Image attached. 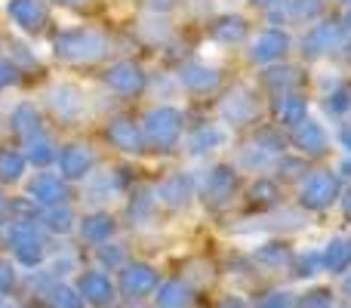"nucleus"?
Returning a JSON list of instances; mask_svg holds the SVG:
<instances>
[{
  "instance_id": "nucleus-1",
  "label": "nucleus",
  "mask_w": 351,
  "mask_h": 308,
  "mask_svg": "<svg viewBox=\"0 0 351 308\" xmlns=\"http://www.w3.org/2000/svg\"><path fill=\"white\" fill-rule=\"evenodd\" d=\"M53 53L71 65H90L108 53V37L93 28H68L53 37Z\"/></svg>"
},
{
  "instance_id": "nucleus-2",
  "label": "nucleus",
  "mask_w": 351,
  "mask_h": 308,
  "mask_svg": "<svg viewBox=\"0 0 351 308\" xmlns=\"http://www.w3.org/2000/svg\"><path fill=\"white\" fill-rule=\"evenodd\" d=\"M185 117L179 108L170 105H158L142 117V136H145V145L158 148V152H173L182 139V127H185Z\"/></svg>"
},
{
  "instance_id": "nucleus-3",
  "label": "nucleus",
  "mask_w": 351,
  "mask_h": 308,
  "mask_svg": "<svg viewBox=\"0 0 351 308\" xmlns=\"http://www.w3.org/2000/svg\"><path fill=\"white\" fill-rule=\"evenodd\" d=\"M346 40V25L339 19H324L321 25H311L302 37V53L305 59H321V56L333 53Z\"/></svg>"
},
{
  "instance_id": "nucleus-4",
  "label": "nucleus",
  "mask_w": 351,
  "mask_h": 308,
  "mask_svg": "<svg viewBox=\"0 0 351 308\" xmlns=\"http://www.w3.org/2000/svg\"><path fill=\"white\" fill-rule=\"evenodd\" d=\"M56 167H59L65 182L86 179V176L96 169V152H93L90 145H84V142H71V145H65L56 154Z\"/></svg>"
},
{
  "instance_id": "nucleus-5",
  "label": "nucleus",
  "mask_w": 351,
  "mask_h": 308,
  "mask_svg": "<svg viewBox=\"0 0 351 308\" xmlns=\"http://www.w3.org/2000/svg\"><path fill=\"white\" fill-rule=\"evenodd\" d=\"M6 16L25 34H40L49 25V10L43 0H10L6 3Z\"/></svg>"
},
{
  "instance_id": "nucleus-6",
  "label": "nucleus",
  "mask_w": 351,
  "mask_h": 308,
  "mask_svg": "<svg viewBox=\"0 0 351 308\" xmlns=\"http://www.w3.org/2000/svg\"><path fill=\"white\" fill-rule=\"evenodd\" d=\"M105 84H108V90L121 93V96H139L148 86V74L142 71V65L123 59V62H114V65L105 71Z\"/></svg>"
},
{
  "instance_id": "nucleus-7",
  "label": "nucleus",
  "mask_w": 351,
  "mask_h": 308,
  "mask_svg": "<svg viewBox=\"0 0 351 308\" xmlns=\"http://www.w3.org/2000/svg\"><path fill=\"white\" fill-rule=\"evenodd\" d=\"M336 198H339V176L327 173V169L311 173L302 182V206H308V210H324Z\"/></svg>"
},
{
  "instance_id": "nucleus-8",
  "label": "nucleus",
  "mask_w": 351,
  "mask_h": 308,
  "mask_svg": "<svg viewBox=\"0 0 351 308\" xmlns=\"http://www.w3.org/2000/svg\"><path fill=\"white\" fill-rule=\"evenodd\" d=\"M222 117L231 127H247L259 117V99L250 86H237L228 99L222 102Z\"/></svg>"
},
{
  "instance_id": "nucleus-9",
  "label": "nucleus",
  "mask_w": 351,
  "mask_h": 308,
  "mask_svg": "<svg viewBox=\"0 0 351 308\" xmlns=\"http://www.w3.org/2000/svg\"><path fill=\"white\" fill-rule=\"evenodd\" d=\"M47 105H49V111H53L56 117H62V121H77V117L84 115V108H86V96H84L80 86L59 84V86H53V90L47 93Z\"/></svg>"
},
{
  "instance_id": "nucleus-10",
  "label": "nucleus",
  "mask_w": 351,
  "mask_h": 308,
  "mask_svg": "<svg viewBox=\"0 0 351 308\" xmlns=\"http://www.w3.org/2000/svg\"><path fill=\"white\" fill-rule=\"evenodd\" d=\"M287 49H290V37H287V31L268 28L253 40V47H250V59H253L256 65H274V62H280L287 56Z\"/></svg>"
},
{
  "instance_id": "nucleus-11",
  "label": "nucleus",
  "mask_w": 351,
  "mask_h": 308,
  "mask_svg": "<svg viewBox=\"0 0 351 308\" xmlns=\"http://www.w3.org/2000/svg\"><path fill=\"white\" fill-rule=\"evenodd\" d=\"M108 142L123 154H142L145 152V136H142V127L130 117H114L108 123Z\"/></svg>"
},
{
  "instance_id": "nucleus-12",
  "label": "nucleus",
  "mask_w": 351,
  "mask_h": 308,
  "mask_svg": "<svg viewBox=\"0 0 351 308\" xmlns=\"http://www.w3.org/2000/svg\"><path fill=\"white\" fill-rule=\"evenodd\" d=\"M280 152H284V136L274 133V130H262V133L243 148V167L262 169L271 157H278Z\"/></svg>"
},
{
  "instance_id": "nucleus-13",
  "label": "nucleus",
  "mask_w": 351,
  "mask_h": 308,
  "mask_svg": "<svg viewBox=\"0 0 351 308\" xmlns=\"http://www.w3.org/2000/svg\"><path fill=\"white\" fill-rule=\"evenodd\" d=\"M290 142H293V145H296L305 157H321V154H327V148H330L327 130H324L317 121H308V117H305L302 123H296V127H293Z\"/></svg>"
},
{
  "instance_id": "nucleus-14",
  "label": "nucleus",
  "mask_w": 351,
  "mask_h": 308,
  "mask_svg": "<svg viewBox=\"0 0 351 308\" xmlns=\"http://www.w3.org/2000/svg\"><path fill=\"white\" fill-rule=\"evenodd\" d=\"M179 84L188 93H210L219 86V71L206 62H185L179 68Z\"/></svg>"
},
{
  "instance_id": "nucleus-15",
  "label": "nucleus",
  "mask_w": 351,
  "mask_h": 308,
  "mask_svg": "<svg viewBox=\"0 0 351 308\" xmlns=\"http://www.w3.org/2000/svg\"><path fill=\"white\" fill-rule=\"evenodd\" d=\"M210 37L216 43H222V47H234V43H241L243 37H247L250 25L243 16H234V12H225V16H216L210 22Z\"/></svg>"
},
{
  "instance_id": "nucleus-16",
  "label": "nucleus",
  "mask_w": 351,
  "mask_h": 308,
  "mask_svg": "<svg viewBox=\"0 0 351 308\" xmlns=\"http://www.w3.org/2000/svg\"><path fill=\"white\" fill-rule=\"evenodd\" d=\"M271 111H274V117H278L280 127L293 130L296 123H302L305 117H308V102H305L299 93H293V90H290V93H278V99H274Z\"/></svg>"
},
{
  "instance_id": "nucleus-17",
  "label": "nucleus",
  "mask_w": 351,
  "mask_h": 308,
  "mask_svg": "<svg viewBox=\"0 0 351 308\" xmlns=\"http://www.w3.org/2000/svg\"><path fill=\"white\" fill-rule=\"evenodd\" d=\"M31 200L34 204H49V206H56V204H62V200H68V185H65V179L62 176H53V173H40V176H34L31 179Z\"/></svg>"
},
{
  "instance_id": "nucleus-18",
  "label": "nucleus",
  "mask_w": 351,
  "mask_h": 308,
  "mask_svg": "<svg viewBox=\"0 0 351 308\" xmlns=\"http://www.w3.org/2000/svg\"><path fill=\"white\" fill-rule=\"evenodd\" d=\"M237 188V169L231 163H213L206 169V200H225Z\"/></svg>"
},
{
  "instance_id": "nucleus-19",
  "label": "nucleus",
  "mask_w": 351,
  "mask_h": 308,
  "mask_svg": "<svg viewBox=\"0 0 351 308\" xmlns=\"http://www.w3.org/2000/svg\"><path fill=\"white\" fill-rule=\"evenodd\" d=\"M10 123H12V133H19L22 139H34V136L43 133V127H40L43 117H40V111H37V105H31V102L16 105L10 115Z\"/></svg>"
},
{
  "instance_id": "nucleus-20",
  "label": "nucleus",
  "mask_w": 351,
  "mask_h": 308,
  "mask_svg": "<svg viewBox=\"0 0 351 308\" xmlns=\"http://www.w3.org/2000/svg\"><path fill=\"white\" fill-rule=\"evenodd\" d=\"M225 139H228L225 127H219V123H204V127H197L191 133V139H188V152H191L194 157L206 154V152H213V148L225 145Z\"/></svg>"
},
{
  "instance_id": "nucleus-21",
  "label": "nucleus",
  "mask_w": 351,
  "mask_h": 308,
  "mask_svg": "<svg viewBox=\"0 0 351 308\" xmlns=\"http://www.w3.org/2000/svg\"><path fill=\"white\" fill-rule=\"evenodd\" d=\"M158 194H160V200H164L167 206H185L188 200H191V179H188L185 173L167 176V179L160 182Z\"/></svg>"
},
{
  "instance_id": "nucleus-22",
  "label": "nucleus",
  "mask_w": 351,
  "mask_h": 308,
  "mask_svg": "<svg viewBox=\"0 0 351 308\" xmlns=\"http://www.w3.org/2000/svg\"><path fill=\"white\" fill-rule=\"evenodd\" d=\"M56 142L49 136H34V139H25V161L34 163V167H49L56 163Z\"/></svg>"
},
{
  "instance_id": "nucleus-23",
  "label": "nucleus",
  "mask_w": 351,
  "mask_h": 308,
  "mask_svg": "<svg viewBox=\"0 0 351 308\" xmlns=\"http://www.w3.org/2000/svg\"><path fill=\"white\" fill-rule=\"evenodd\" d=\"M25 169H28L25 152H19V148H0V182H3V185L19 182Z\"/></svg>"
},
{
  "instance_id": "nucleus-24",
  "label": "nucleus",
  "mask_w": 351,
  "mask_h": 308,
  "mask_svg": "<svg viewBox=\"0 0 351 308\" xmlns=\"http://www.w3.org/2000/svg\"><path fill=\"white\" fill-rule=\"evenodd\" d=\"M296 68L293 65H274V68H268L265 74H262V84L268 86V90H274V93H290L293 86L299 84V78H296Z\"/></svg>"
},
{
  "instance_id": "nucleus-25",
  "label": "nucleus",
  "mask_w": 351,
  "mask_h": 308,
  "mask_svg": "<svg viewBox=\"0 0 351 308\" xmlns=\"http://www.w3.org/2000/svg\"><path fill=\"white\" fill-rule=\"evenodd\" d=\"M324 12V0H287V16L296 22H315Z\"/></svg>"
},
{
  "instance_id": "nucleus-26",
  "label": "nucleus",
  "mask_w": 351,
  "mask_h": 308,
  "mask_svg": "<svg viewBox=\"0 0 351 308\" xmlns=\"http://www.w3.org/2000/svg\"><path fill=\"white\" fill-rule=\"evenodd\" d=\"M324 105H327V111L333 117L348 115V111H351V84H348V80H346V84H336L333 90L327 93V102H324Z\"/></svg>"
},
{
  "instance_id": "nucleus-27",
  "label": "nucleus",
  "mask_w": 351,
  "mask_h": 308,
  "mask_svg": "<svg viewBox=\"0 0 351 308\" xmlns=\"http://www.w3.org/2000/svg\"><path fill=\"white\" fill-rule=\"evenodd\" d=\"M250 198H253L256 204H278L280 188H278V182H271V179H259L250 188Z\"/></svg>"
},
{
  "instance_id": "nucleus-28",
  "label": "nucleus",
  "mask_w": 351,
  "mask_h": 308,
  "mask_svg": "<svg viewBox=\"0 0 351 308\" xmlns=\"http://www.w3.org/2000/svg\"><path fill=\"white\" fill-rule=\"evenodd\" d=\"M278 173L284 176V179H302V176L308 173V161H305V157H280Z\"/></svg>"
},
{
  "instance_id": "nucleus-29",
  "label": "nucleus",
  "mask_w": 351,
  "mask_h": 308,
  "mask_svg": "<svg viewBox=\"0 0 351 308\" xmlns=\"http://www.w3.org/2000/svg\"><path fill=\"white\" fill-rule=\"evenodd\" d=\"M111 228H114V219H111L108 213H96V216H90L86 219V225H84V231L90 237H105Z\"/></svg>"
},
{
  "instance_id": "nucleus-30",
  "label": "nucleus",
  "mask_w": 351,
  "mask_h": 308,
  "mask_svg": "<svg viewBox=\"0 0 351 308\" xmlns=\"http://www.w3.org/2000/svg\"><path fill=\"white\" fill-rule=\"evenodd\" d=\"M351 259V244L348 241H336L330 244V265H346V262Z\"/></svg>"
},
{
  "instance_id": "nucleus-31",
  "label": "nucleus",
  "mask_w": 351,
  "mask_h": 308,
  "mask_svg": "<svg viewBox=\"0 0 351 308\" xmlns=\"http://www.w3.org/2000/svg\"><path fill=\"white\" fill-rule=\"evenodd\" d=\"M16 80H19V68L12 65V62L0 59V90H6V86L16 84Z\"/></svg>"
},
{
  "instance_id": "nucleus-32",
  "label": "nucleus",
  "mask_w": 351,
  "mask_h": 308,
  "mask_svg": "<svg viewBox=\"0 0 351 308\" xmlns=\"http://www.w3.org/2000/svg\"><path fill=\"white\" fill-rule=\"evenodd\" d=\"M49 225L65 231L68 225H71V213H68V210H53V213H49Z\"/></svg>"
},
{
  "instance_id": "nucleus-33",
  "label": "nucleus",
  "mask_w": 351,
  "mask_h": 308,
  "mask_svg": "<svg viewBox=\"0 0 351 308\" xmlns=\"http://www.w3.org/2000/svg\"><path fill=\"white\" fill-rule=\"evenodd\" d=\"M339 142H342V148L351 152V123H342L339 127Z\"/></svg>"
},
{
  "instance_id": "nucleus-34",
  "label": "nucleus",
  "mask_w": 351,
  "mask_h": 308,
  "mask_svg": "<svg viewBox=\"0 0 351 308\" xmlns=\"http://www.w3.org/2000/svg\"><path fill=\"white\" fill-rule=\"evenodd\" d=\"M148 3H152V10H154V12H164V10H173V6L179 3V0H148Z\"/></svg>"
},
{
  "instance_id": "nucleus-35",
  "label": "nucleus",
  "mask_w": 351,
  "mask_h": 308,
  "mask_svg": "<svg viewBox=\"0 0 351 308\" xmlns=\"http://www.w3.org/2000/svg\"><path fill=\"white\" fill-rule=\"evenodd\" d=\"M56 6H68V10H74V6H86L90 0H53Z\"/></svg>"
},
{
  "instance_id": "nucleus-36",
  "label": "nucleus",
  "mask_w": 351,
  "mask_h": 308,
  "mask_svg": "<svg viewBox=\"0 0 351 308\" xmlns=\"http://www.w3.org/2000/svg\"><path fill=\"white\" fill-rule=\"evenodd\" d=\"M339 176H346V179H351V157H346V161L339 163Z\"/></svg>"
},
{
  "instance_id": "nucleus-37",
  "label": "nucleus",
  "mask_w": 351,
  "mask_h": 308,
  "mask_svg": "<svg viewBox=\"0 0 351 308\" xmlns=\"http://www.w3.org/2000/svg\"><path fill=\"white\" fill-rule=\"evenodd\" d=\"M250 3H256V6H280L284 0H250Z\"/></svg>"
},
{
  "instance_id": "nucleus-38",
  "label": "nucleus",
  "mask_w": 351,
  "mask_h": 308,
  "mask_svg": "<svg viewBox=\"0 0 351 308\" xmlns=\"http://www.w3.org/2000/svg\"><path fill=\"white\" fill-rule=\"evenodd\" d=\"M342 25H346V31H351V6H348V12H346V19H342Z\"/></svg>"
},
{
  "instance_id": "nucleus-39",
  "label": "nucleus",
  "mask_w": 351,
  "mask_h": 308,
  "mask_svg": "<svg viewBox=\"0 0 351 308\" xmlns=\"http://www.w3.org/2000/svg\"><path fill=\"white\" fill-rule=\"evenodd\" d=\"M346 210H348V216H351V194L346 198Z\"/></svg>"
},
{
  "instance_id": "nucleus-40",
  "label": "nucleus",
  "mask_w": 351,
  "mask_h": 308,
  "mask_svg": "<svg viewBox=\"0 0 351 308\" xmlns=\"http://www.w3.org/2000/svg\"><path fill=\"white\" fill-rule=\"evenodd\" d=\"M346 53H348V62H351V43H348V49H346Z\"/></svg>"
},
{
  "instance_id": "nucleus-41",
  "label": "nucleus",
  "mask_w": 351,
  "mask_h": 308,
  "mask_svg": "<svg viewBox=\"0 0 351 308\" xmlns=\"http://www.w3.org/2000/svg\"><path fill=\"white\" fill-rule=\"evenodd\" d=\"M0 133H3V117H0Z\"/></svg>"
},
{
  "instance_id": "nucleus-42",
  "label": "nucleus",
  "mask_w": 351,
  "mask_h": 308,
  "mask_svg": "<svg viewBox=\"0 0 351 308\" xmlns=\"http://www.w3.org/2000/svg\"><path fill=\"white\" fill-rule=\"evenodd\" d=\"M339 3H348V6H351V0H339Z\"/></svg>"
},
{
  "instance_id": "nucleus-43",
  "label": "nucleus",
  "mask_w": 351,
  "mask_h": 308,
  "mask_svg": "<svg viewBox=\"0 0 351 308\" xmlns=\"http://www.w3.org/2000/svg\"><path fill=\"white\" fill-rule=\"evenodd\" d=\"M0 204H3V198H0Z\"/></svg>"
}]
</instances>
